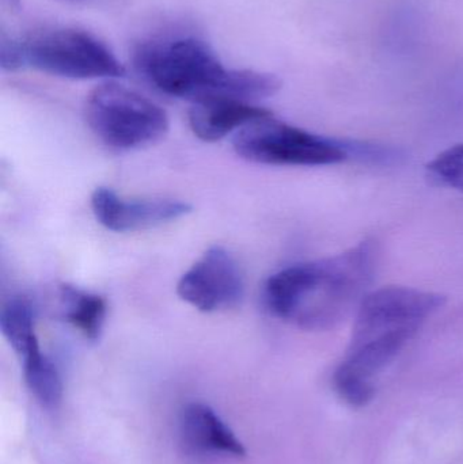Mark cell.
I'll return each mask as SVG.
<instances>
[{"mask_svg": "<svg viewBox=\"0 0 463 464\" xmlns=\"http://www.w3.org/2000/svg\"><path fill=\"white\" fill-rule=\"evenodd\" d=\"M63 314L87 340H100L106 318V302L100 295L83 291L73 285L60 286Z\"/></svg>", "mask_w": 463, "mask_h": 464, "instance_id": "cell-11", "label": "cell"}, {"mask_svg": "<svg viewBox=\"0 0 463 464\" xmlns=\"http://www.w3.org/2000/svg\"><path fill=\"white\" fill-rule=\"evenodd\" d=\"M244 291L241 267L222 246L209 247L177 284L178 296L201 313L236 307Z\"/></svg>", "mask_w": 463, "mask_h": 464, "instance_id": "cell-7", "label": "cell"}, {"mask_svg": "<svg viewBox=\"0 0 463 464\" xmlns=\"http://www.w3.org/2000/svg\"><path fill=\"white\" fill-rule=\"evenodd\" d=\"M377 264V242L364 240L339 256L293 265L266 280L264 304L299 329H331L363 302Z\"/></svg>", "mask_w": 463, "mask_h": 464, "instance_id": "cell-1", "label": "cell"}, {"mask_svg": "<svg viewBox=\"0 0 463 464\" xmlns=\"http://www.w3.org/2000/svg\"><path fill=\"white\" fill-rule=\"evenodd\" d=\"M0 329L21 359L40 351L35 334V314L30 300L18 296L8 300L0 313Z\"/></svg>", "mask_w": 463, "mask_h": 464, "instance_id": "cell-12", "label": "cell"}, {"mask_svg": "<svg viewBox=\"0 0 463 464\" xmlns=\"http://www.w3.org/2000/svg\"><path fill=\"white\" fill-rule=\"evenodd\" d=\"M133 65L157 92L190 103L211 97L255 103L282 87L271 73L226 67L206 41L193 35L143 41L133 51Z\"/></svg>", "mask_w": 463, "mask_h": 464, "instance_id": "cell-2", "label": "cell"}, {"mask_svg": "<svg viewBox=\"0 0 463 464\" xmlns=\"http://www.w3.org/2000/svg\"><path fill=\"white\" fill-rule=\"evenodd\" d=\"M24 376L35 400L46 409H56L63 401V381L56 365L43 352L22 359Z\"/></svg>", "mask_w": 463, "mask_h": 464, "instance_id": "cell-13", "label": "cell"}, {"mask_svg": "<svg viewBox=\"0 0 463 464\" xmlns=\"http://www.w3.org/2000/svg\"><path fill=\"white\" fill-rule=\"evenodd\" d=\"M92 208L100 225L116 232L155 227L181 219L192 212V206L185 201L173 198L124 200L109 188H97L94 190Z\"/></svg>", "mask_w": 463, "mask_h": 464, "instance_id": "cell-8", "label": "cell"}, {"mask_svg": "<svg viewBox=\"0 0 463 464\" xmlns=\"http://www.w3.org/2000/svg\"><path fill=\"white\" fill-rule=\"evenodd\" d=\"M182 440L200 454L242 458L246 455L244 443L222 417L206 403L193 402L185 406L179 417Z\"/></svg>", "mask_w": 463, "mask_h": 464, "instance_id": "cell-10", "label": "cell"}, {"mask_svg": "<svg viewBox=\"0 0 463 464\" xmlns=\"http://www.w3.org/2000/svg\"><path fill=\"white\" fill-rule=\"evenodd\" d=\"M5 71L30 67L67 79H111L125 75L116 54L92 33L75 27H43L26 34L0 33Z\"/></svg>", "mask_w": 463, "mask_h": 464, "instance_id": "cell-4", "label": "cell"}, {"mask_svg": "<svg viewBox=\"0 0 463 464\" xmlns=\"http://www.w3.org/2000/svg\"><path fill=\"white\" fill-rule=\"evenodd\" d=\"M233 149L242 160L274 166L334 165L350 155L344 144L285 124L275 119L274 114L238 130L233 139Z\"/></svg>", "mask_w": 463, "mask_h": 464, "instance_id": "cell-6", "label": "cell"}, {"mask_svg": "<svg viewBox=\"0 0 463 464\" xmlns=\"http://www.w3.org/2000/svg\"><path fill=\"white\" fill-rule=\"evenodd\" d=\"M269 114L271 111L246 101L211 97L190 103L188 119L192 132L200 140L212 143Z\"/></svg>", "mask_w": 463, "mask_h": 464, "instance_id": "cell-9", "label": "cell"}, {"mask_svg": "<svg viewBox=\"0 0 463 464\" xmlns=\"http://www.w3.org/2000/svg\"><path fill=\"white\" fill-rule=\"evenodd\" d=\"M432 177L443 185L463 192V144L438 155L429 165Z\"/></svg>", "mask_w": 463, "mask_h": 464, "instance_id": "cell-15", "label": "cell"}, {"mask_svg": "<svg viewBox=\"0 0 463 464\" xmlns=\"http://www.w3.org/2000/svg\"><path fill=\"white\" fill-rule=\"evenodd\" d=\"M334 389L340 397L351 406L362 408L371 402L375 389L371 381L353 375L350 371L339 367L333 376Z\"/></svg>", "mask_w": 463, "mask_h": 464, "instance_id": "cell-14", "label": "cell"}, {"mask_svg": "<svg viewBox=\"0 0 463 464\" xmlns=\"http://www.w3.org/2000/svg\"><path fill=\"white\" fill-rule=\"evenodd\" d=\"M67 2L82 3V5H90V3H98L100 0H67Z\"/></svg>", "mask_w": 463, "mask_h": 464, "instance_id": "cell-16", "label": "cell"}, {"mask_svg": "<svg viewBox=\"0 0 463 464\" xmlns=\"http://www.w3.org/2000/svg\"><path fill=\"white\" fill-rule=\"evenodd\" d=\"M87 124L105 146L120 151L157 143L169 130V117L157 103L111 79L90 92Z\"/></svg>", "mask_w": 463, "mask_h": 464, "instance_id": "cell-5", "label": "cell"}, {"mask_svg": "<svg viewBox=\"0 0 463 464\" xmlns=\"http://www.w3.org/2000/svg\"><path fill=\"white\" fill-rule=\"evenodd\" d=\"M443 304L442 295L407 286L367 294L359 305L347 359L340 367L371 381Z\"/></svg>", "mask_w": 463, "mask_h": 464, "instance_id": "cell-3", "label": "cell"}]
</instances>
